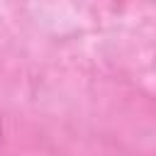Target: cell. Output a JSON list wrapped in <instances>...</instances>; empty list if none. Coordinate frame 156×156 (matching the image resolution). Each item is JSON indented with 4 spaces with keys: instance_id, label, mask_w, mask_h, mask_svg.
Segmentation results:
<instances>
[{
    "instance_id": "1",
    "label": "cell",
    "mask_w": 156,
    "mask_h": 156,
    "mask_svg": "<svg viewBox=\"0 0 156 156\" xmlns=\"http://www.w3.org/2000/svg\"><path fill=\"white\" fill-rule=\"evenodd\" d=\"M0 141H2V119H0Z\"/></svg>"
}]
</instances>
